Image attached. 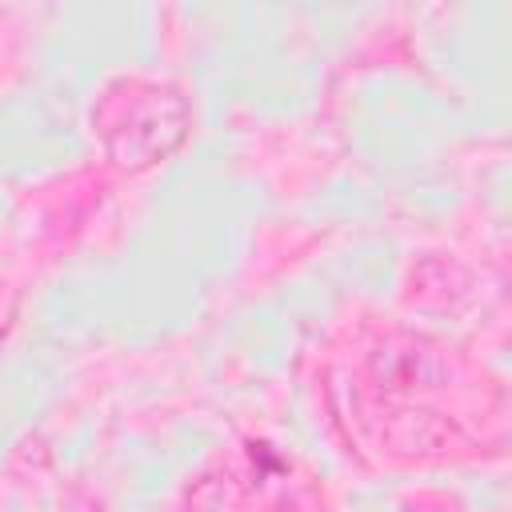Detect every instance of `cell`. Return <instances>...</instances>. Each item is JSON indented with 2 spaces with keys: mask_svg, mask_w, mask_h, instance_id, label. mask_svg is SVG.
Listing matches in <instances>:
<instances>
[{
  "mask_svg": "<svg viewBox=\"0 0 512 512\" xmlns=\"http://www.w3.org/2000/svg\"><path fill=\"white\" fill-rule=\"evenodd\" d=\"M92 132L104 156L124 172L168 160L192 132L188 96L156 76H116L92 104Z\"/></svg>",
  "mask_w": 512,
  "mask_h": 512,
  "instance_id": "cell-1",
  "label": "cell"
},
{
  "mask_svg": "<svg viewBox=\"0 0 512 512\" xmlns=\"http://www.w3.org/2000/svg\"><path fill=\"white\" fill-rule=\"evenodd\" d=\"M12 320H16V292L0 284V340L12 332Z\"/></svg>",
  "mask_w": 512,
  "mask_h": 512,
  "instance_id": "cell-3",
  "label": "cell"
},
{
  "mask_svg": "<svg viewBox=\"0 0 512 512\" xmlns=\"http://www.w3.org/2000/svg\"><path fill=\"white\" fill-rule=\"evenodd\" d=\"M372 372L388 384V388H416L436 380L440 372V356L424 344V340H400V344H384L372 356Z\"/></svg>",
  "mask_w": 512,
  "mask_h": 512,
  "instance_id": "cell-2",
  "label": "cell"
}]
</instances>
